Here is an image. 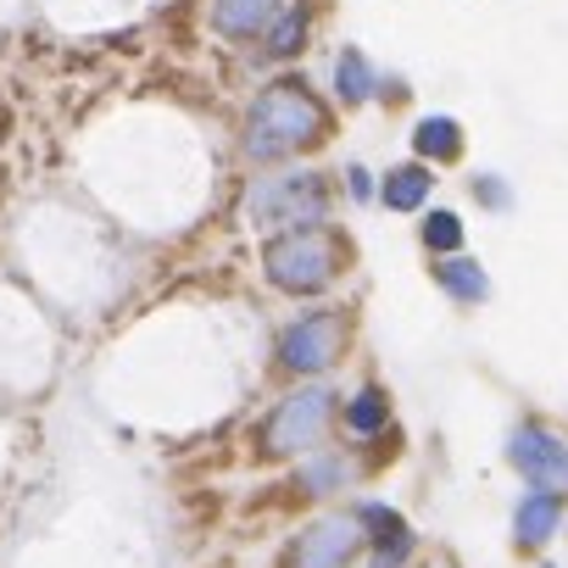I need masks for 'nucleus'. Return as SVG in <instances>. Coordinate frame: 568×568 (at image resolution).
I'll return each instance as SVG.
<instances>
[{"instance_id": "1", "label": "nucleus", "mask_w": 568, "mask_h": 568, "mask_svg": "<svg viewBox=\"0 0 568 568\" xmlns=\"http://www.w3.org/2000/svg\"><path fill=\"white\" fill-rule=\"evenodd\" d=\"M324 134H329V106L307 90V79H273L267 90H256L245 112V156L256 168L307 156L313 145H324Z\"/></svg>"}, {"instance_id": "2", "label": "nucleus", "mask_w": 568, "mask_h": 568, "mask_svg": "<svg viewBox=\"0 0 568 568\" xmlns=\"http://www.w3.org/2000/svg\"><path fill=\"white\" fill-rule=\"evenodd\" d=\"M346 267V245L324 223H296L262 245V278L278 296H324Z\"/></svg>"}, {"instance_id": "3", "label": "nucleus", "mask_w": 568, "mask_h": 568, "mask_svg": "<svg viewBox=\"0 0 568 568\" xmlns=\"http://www.w3.org/2000/svg\"><path fill=\"white\" fill-rule=\"evenodd\" d=\"M341 418V390L335 385H296L267 418H262V435H256V452L262 457H302V452H318L329 440Z\"/></svg>"}, {"instance_id": "4", "label": "nucleus", "mask_w": 568, "mask_h": 568, "mask_svg": "<svg viewBox=\"0 0 568 568\" xmlns=\"http://www.w3.org/2000/svg\"><path fill=\"white\" fill-rule=\"evenodd\" d=\"M245 212L251 223H324L329 217V179L313 173V168H296V173H267L251 184L245 195Z\"/></svg>"}, {"instance_id": "5", "label": "nucleus", "mask_w": 568, "mask_h": 568, "mask_svg": "<svg viewBox=\"0 0 568 568\" xmlns=\"http://www.w3.org/2000/svg\"><path fill=\"white\" fill-rule=\"evenodd\" d=\"M346 341H352V318L341 307L302 313L296 324H284V335H278V368L296 374V379H318V374H329L346 357Z\"/></svg>"}, {"instance_id": "6", "label": "nucleus", "mask_w": 568, "mask_h": 568, "mask_svg": "<svg viewBox=\"0 0 568 568\" xmlns=\"http://www.w3.org/2000/svg\"><path fill=\"white\" fill-rule=\"evenodd\" d=\"M363 546H368V535L357 529V518L329 513V518H313L291 546H284L278 568H352Z\"/></svg>"}, {"instance_id": "7", "label": "nucleus", "mask_w": 568, "mask_h": 568, "mask_svg": "<svg viewBox=\"0 0 568 568\" xmlns=\"http://www.w3.org/2000/svg\"><path fill=\"white\" fill-rule=\"evenodd\" d=\"M501 452H507V463L518 468L524 485H535V490H568V440H562L557 429L524 418V424L507 435Z\"/></svg>"}, {"instance_id": "8", "label": "nucleus", "mask_w": 568, "mask_h": 568, "mask_svg": "<svg viewBox=\"0 0 568 568\" xmlns=\"http://www.w3.org/2000/svg\"><path fill=\"white\" fill-rule=\"evenodd\" d=\"M568 524V490H524L513 507V546L518 551H540L557 529Z\"/></svg>"}, {"instance_id": "9", "label": "nucleus", "mask_w": 568, "mask_h": 568, "mask_svg": "<svg viewBox=\"0 0 568 568\" xmlns=\"http://www.w3.org/2000/svg\"><path fill=\"white\" fill-rule=\"evenodd\" d=\"M435 284L457 307H485L490 302V273L479 267V256H463V251H446L435 262Z\"/></svg>"}, {"instance_id": "10", "label": "nucleus", "mask_w": 568, "mask_h": 568, "mask_svg": "<svg viewBox=\"0 0 568 568\" xmlns=\"http://www.w3.org/2000/svg\"><path fill=\"white\" fill-rule=\"evenodd\" d=\"M284 0H212V29L223 40H256Z\"/></svg>"}, {"instance_id": "11", "label": "nucleus", "mask_w": 568, "mask_h": 568, "mask_svg": "<svg viewBox=\"0 0 568 568\" xmlns=\"http://www.w3.org/2000/svg\"><path fill=\"white\" fill-rule=\"evenodd\" d=\"M429 190H435L429 162H402V168H390V173H385L379 201H385L390 212H418V206H429Z\"/></svg>"}, {"instance_id": "12", "label": "nucleus", "mask_w": 568, "mask_h": 568, "mask_svg": "<svg viewBox=\"0 0 568 568\" xmlns=\"http://www.w3.org/2000/svg\"><path fill=\"white\" fill-rule=\"evenodd\" d=\"M374 90H379L374 62L357 45L335 51V95H341V106H363V101H374Z\"/></svg>"}, {"instance_id": "13", "label": "nucleus", "mask_w": 568, "mask_h": 568, "mask_svg": "<svg viewBox=\"0 0 568 568\" xmlns=\"http://www.w3.org/2000/svg\"><path fill=\"white\" fill-rule=\"evenodd\" d=\"M413 151H418V162H429V168L457 162V156H463V123H457V118H424V123L413 129Z\"/></svg>"}, {"instance_id": "14", "label": "nucleus", "mask_w": 568, "mask_h": 568, "mask_svg": "<svg viewBox=\"0 0 568 568\" xmlns=\"http://www.w3.org/2000/svg\"><path fill=\"white\" fill-rule=\"evenodd\" d=\"M341 424H346L352 440H374V435H385V424H390V396H385L379 385H363V390L341 407Z\"/></svg>"}, {"instance_id": "15", "label": "nucleus", "mask_w": 568, "mask_h": 568, "mask_svg": "<svg viewBox=\"0 0 568 568\" xmlns=\"http://www.w3.org/2000/svg\"><path fill=\"white\" fill-rule=\"evenodd\" d=\"M352 479H357V468H352V457H341V452H313V457L296 468L302 496H335V490H346Z\"/></svg>"}, {"instance_id": "16", "label": "nucleus", "mask_w": 568, "mask_h": 568, "mask_svg": "<svg viewBox=\"0 0 568 568\" xmlns=\"http://www.w3.org/2000/svg\"><path fill=\"white\" fill-rule=\"evenodd\" d=\"M307 34H313V12L307 7H278L273 12V23H267V57L273 62H284V57H296L302 45H307Z\"/></svg>"}, {"instance_id": "17", "label": "nucleus", "mask_w": 568, "mask_h": 568, "mask_svg": "<svg viewBox=\"0 0 568 568\" xmlns=\"http://www.w3.org/2000/svg\"><path fill=\"white\" fill-rule=\"evenodd\" d=\"M424 251H435V256H446V251H463V217L457 212H446V206H435L429 217H424Z\"/></svg>"}, {"instance_id": "18", "label": "nucleus", "mask_w": 568, "mask_h": 568, "mask_svg": "<svg viewBox=\"0 0 568 568\" xmlns=\"http://www.w3.org/2000/svg\"><path fill=\"white\" fill-rule=\"evenodd\" d=\"M352 518H357V529H363L368 540H385V535L407 529V518H402L396 507H385V501H357V507H352Z\"/></svg>"}, {"instance_id": "19", "label": "nucleus", "mask_w": 568, "mask_h": 568, "mask_svg": "<svg viewBox=\"0 0 568 568\" xmlns=\"http://www.w3.org/2000/svg\"><path fill=\"white\" fill-rule=\"evenodd\" d=\"M368 546H374L368 568H407V562H413V551H418V535H413V529H396V535L368 540Z\"/></svg>"}, {"instance_id": "20", "label": "nucleus", "mask_w": 568, "mask_h": 568, "mask_svg": "<svg viewBox=\"0 0 568 568\" xmlns=\"http://www.w3.org/2000/svg\"><path fill=\"white\" fill-rule=\"evenodd\" d=\"M468 190H474V201H479L485 212H507V206H513V190H507L496 173H474Z\"/></svg>"}, {"instance_id": "21", "label": "nucleus", "mask_w": 568, "mask_h": 568, "mask_svg": "<svg viewBox=\"0 0 568 568\" xmlns=\"http://www.w3.org/2000/svg\"><path fill=\"white\" fill-rule=\"evenodd\" d=\"M346 190H352V201H368V195H374V179H368V168H357V162H352V168H346Z\"/></svg>"}, {"instance_id": "22", "label": "nucleus", "mask_w": 568, "mask_h": 568, "mask_svg": "<svg viewBox=\"0 0 568 568\" xmlns=\"http://www.w3.org/2000/svg\"><path fill=\"white\" fill-rule=\"evenodd\" d=\"M440 568H452V562H440Z\"/></svg>"}]
</instances>
